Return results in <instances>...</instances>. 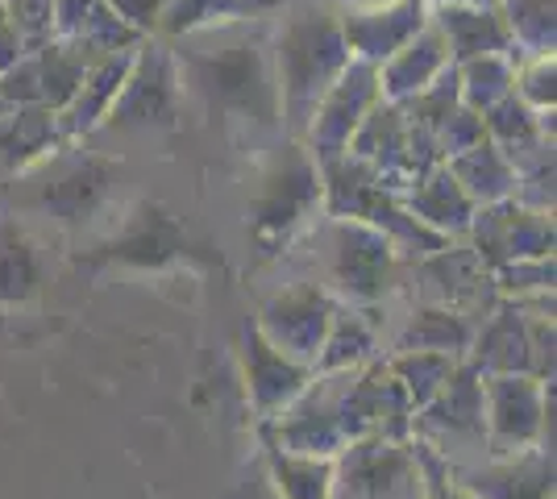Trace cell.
<instances>
[{"instance_id": "cell-3", "label": "cell", "mask_w": 557, "mask_h": 499, "mask_svg": "<svg viewBox=\"0 0 557 499\" xmlns=\"http://www.w3.org/2000/svg\"><path fill=\"white\" fill-rule=\"evenodd\" d=\"M420 25H424L420 0H395V4H383V9H371V13L346 17L342 34H346V47L358 50L362 59H392Z\"/></svg>"}, {"instance_id": "cell-6", "label": "cell", "mask_w": 557, "mask_h": 499, "mask_svg": "<svg viewBox=\"0 0 557 499\" xmlns=\"http://www.w3.org/2000/svg\"><path fill=\"white\" fill-rule=\"evenodd\" d=\"M50 29H59L63 38H75V42H84V47H100V42L125 47V42H134V34H138L134 25H125L116 17L109 0H59Z\"/></svg>"}, {"instance_id": "cell-1", "label": "cell", "mask_w": 557, "mask_h": 499, "mask_svg": "<svg viewBox=\"0 0 557 499\" xmlns=\"http://www.w3.org/2000/svg\"><path fill=\"white\" fill-rule=\"evenodd\" d=\"M237 22H216L187 29L196 38V47L184 54L191 84L205 92L209 104L233 109V113H250V117H271L275 113V75H271V54L258 29H246Z\"/></svg>"}, {"instance_id": "cell-10", "label": "cell", "mask_w": 557, "mask_h": 499, "mask_svg": "<svg viewBox=\"0 0 557 499\" xmlns=\"http://www.w3.org/2000/svg\"><path fill=\"white\" fill-rule=\"evenodd\" d=\"M113 4V13L121 17L125 25H134V29H146V25H154L163 17L166 0H109Z\"/></svg>"}, {"instance_id": "cell-5", "label": "cell", "mask_w": 557, "mask_h": 499, "mask_svg": "<svg viewBox=\"0 0 557 499\" xmlns=\"http://www.w3.org/2000/svg\"><path fill=\"white\" fill-rule=\"evenodd\" d=\"M445 47L462 59H479V54H499L511 42L508 25L499 17L495 4H442L437 17Z\"/></svg>"}, {"instance_id": "cell-2", "label": "cell", "mask_w": 557, "mask_h": 499, "mask_svg": "<svg viewBox=\"0 0 557 499\" xmlns=\"http://www.w3.org/2000/svg\"><path fill=\"white\" fill-rule=\"evenodd\" d=\"M349 47L342 22L329 13H300L278 34V96L287 109H312L333 88V79L346 72Z\"/></svg>"}, {"instance_id": "cell-11", "label": "cell", "mask_w": 557, "mask_h": 499, "mask_svg": "<svg viewBox=\"0 0 557 499\" xmlns=\"http://www.w3.org/2000/svg\"><path fill=\"white\" fill-rule=\"evenodd\" d=\"M424 4V0H420ZM433 4H495V0H433Z\"/></svg>"}, {"instance_id": "cell-9", "label": "cell", "mask_w": 557, "mask_h": 499, "mask_svg": "<svg viewBox=\"0 0 557 499\" xmlns=\"http://www.w3.org/2000/svg\"><path fill=\"white\" fill-rule=\"evenodd\" d=\"M54 4L59 0H0V9L9 13V22L13 29L29 38V42H38V38H47L50 25H54Z\"/></svg>"}, {"instance_id": "cell-4", "label": "cell", "mask_w": 557, "mask_h": 499, "mask_svg": "<svg viewBox=\"0 0 557 499\" xmlns=\"http://www.w3.org/2000/svg\"><path fill=\"white\" fill-rule=\"evenodd\" d=\"M121 100L113 104V117L125 113V121H154L171 113V96H175V72L163 50H141L134 59L129 75L121 79Z\"/></svg>"}, {"instance_id": "cell-7", "label": "cell", "mask_w": 557, "mask_h": 499, "mask_svg": "<svg viewBox=\"0 0 557 499\" xmlns=\"http://www.w3.org/2000/svg\"><path fill=\"white\" fill-rule=\"evenodd\" d=\"M267 9H275V0H166L163 25L171 34H187V29H200V25L258 17Z\"/></svg>"}, {"instance_id": "cell-8", "label": "cell", "mask_w": 557, "mask_h": 499, "mask_svg": "<svg viewBox=\"0 0 557 499\" xmlns=\"http://www.w3.org/2000/svg\"><path fill=\"white\" fill-rule=\"evenodd\" d=\"M504 25L511 42H529L536 54L554 50V0H504Z\"/></svg>"}]
</instances>
